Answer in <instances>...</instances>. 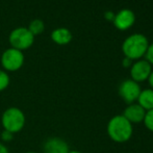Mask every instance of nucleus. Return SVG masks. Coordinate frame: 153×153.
I'll list each match as a JSON object with an SVG mask.
<instances>
[{"instance_id": "nucleus-1", "label": "nucleus", "mask_w": 153, "mask_h": 153, "mask_svg": "<svg viewBox=\"0 0 153 153\" xmlns=\"http://www.w3.org/2000/svg\"><path fill=\"white\" fill-rule=\"evenodd\" d=\"M106 132L109 139L115 143H126L133 134V125L123 115H116L107 122Z\"/></svg>"}, {"instance_id": "nucleus-2", "label": "nucleus", "mask_w": 153, "mask_h": 153, "mask_svg": "<svg viewBox=\"0 0 153 153\" xmlns=\"http://www.w3.org/2000/svg\"><path fill=\"white\" fill-rule=\"evenodd\" d=\"M149 47V41L143 33H132L122 43V52L124 57L131 61H139L145 56Z\"/></svg>"}, {"instance_id": "nucleus-3", "label": "nucleus", "mask_w": 153, "mask_h": 153, "mask_svg": "<svg viewBox=\"0 0 153 153\" xmlns=\"http://www.w3.org/2000/svg\"><path fill=\"white\" fill-rule=\"evenodd\" d=\"M25 124H26L25 114L19 107H8L2 113L1 125L4 130H7L15 134L20 132L25 127Z\"/></svg>"}, {"instance_id": "nucleus-4", "label": "nucleus", "mask_w": 153, "mask_h": 153, "mask_svg": "<svg viewBox=\"0 0 153 153\" xmlns=\"http://www.w3.org/2000/svg\"><path fill=\"white\" fill-rule=\"evenodd\" d=\"M8 41L13 48L23 51L33 44L34 36L26 27H17L10 31Z\"/></svg>"}, {"instance_id": "nucleus-5", "label": "nucleus", "mask_w": 153, "mask_h": 153, "mask_svg": "<svg viewBox=\"0 0 153 153\" xmlns=\"http://www.w3.org/2000/svg\"><path fill=\"white\" fill-rule=\"evenodd\" d=\"M24 64V54L22 51L15 48H8L2 53L1 65L3 69L8 72H15L21 69Z\"/></svg>"}, {"instance_id": "nucleus-6", "label": "nucleus", "mask_w": 153, "mask_h": 153, "mask_svg": "<svg viewBox=\"0 0 153 153\" xmlns=\"http://www.w3.org/2000/svg\"><path fill=\"white\" fill-rule=\"evenodd\" d=\"M142 89L140 83L133 81L132 79H125L119 85L118 93H119L120 98L126 103L127 105L135 103L139 98V95Z\"/></svg>"}, {"instance_id": "nucleus-7", "label": "nucleus", "mask_w": 153, "mask_h": 153, "mask_svg": "<svg viewBox=\"0 0 153 153\" xmlns=\"http://www.w3.org/2000/svg\"><path fill=\"white\" fill-rule=\"evenodd\" d=\"M130 79L137 83L148 80L152 71V66L146 59H139L132 62L130 68Z\"/></svg>"}, {"instance_id": "nucleus-8", "label": "nucleus", "mask_w": 153, "mask_h": 153, "mask_svg": "<svg viewBox=\"0 0 153 153\" xmlns=\"http://www.w3.org/2000/svg\"><path fill=\"white\" fill-rule=\"evenodd\" d=\"M43 153H68L70 151L68 143L59 137H50L42 145Z\"/></svg>"}, {"instance_id": "nucleus-9", "label": "nucleus", "mask_w": 153, "mask_h": 153, "mask_svg": "<svg viewBox=\"0 0 153 153\" xmlns=\"http://www.w3.org/2000/svg\"><path fill=\"white\" fill-rule=\"evenodd\" d=\"M135 22V15L129 8H123L115 14L114 18V25L119 30H127L130 28Z\"/></svg>"}, {"instance_id": "nucleus-10", "label": "nucleus", "mask_w": 153, "mask_h": 153, "mask_svg": "<svg viewBox=\"0 0 153 153\" xmlns=\"http://www.w3.org/2000/svg\"><path fill=\"white\" fill-rule=\"evenodd\" d=\"M131 124H140L143 123L144 118L146 115V111L142 106H140L137 102L129 104L125 107L124 111L122 114Z\"/></svg>"}, {"instance_id": "nucleus-11", "label": "nucleus", "mask_w": 153, "mask_h": 153, "mask_svg": "<svg viewBox=\"0 0 153 153\" xmlns=\"http://www.w3.org/2000/svg\"><path fill=\"white\" fill-rule=\"evenodd\" d=\"M72 32L66 27H59L51 32V40L57 45H67L72 41Z\"/></svg>"}, {"instance_id": "nucleus-12", "label": "nucleus", "mask_w": 153, "mask_h": 153, "mask_svg": "<svg viewBox=\"0 0 153 153\" xmlns=\"http://www.w3.org/2000/svg\"><path fill=\"white\" fill-rule=\"evenodd\" d=\"M137 103L140 106L143 107L146 111L153 109V90L150 88L142 90L137 100Z\"/></svg>"}, {"instance_id": "nucleus-13", "label": "nucleus", "mask_w": 153, "mask_h": 153, "mask_svg": "<svg viewBox=\"0 0 153 153\" xmlns=\"http://www.w3.org/2000/svg\"><path fill=\"white\" fill-rule=\"evenodd\" d=\"M44 28H45L44 22L41 19H34V20H32L30 22V24H29L28 30L33 36H38V34H41L44 31Z\"/></svg>"}, {"instance_id": "nucleus-14", "label": "nucleus", "mask_w": 153, "mask_h": 153, "mask_svg": "<svg viewBox=\"0 0 153 153\" xmlns=\"http://www.w3.org/2000/svg\"><path fill=\"white\" fill-rule=\"evenodd\" d=\"M10 75L4 70H0V92L7 89V87L10 85Z\"/></svg>"}, {"instance_id": "nucleus-15", "label": "nucleus", "mask_w": 153, "mask_h": 153, "mask_svg": "<svg viewBox=\"0 0 153 153\" xmlns=\"http://www.w3.org/2000/svg\"><path fill=\"white\" fill-rule=\"evenodd\" d=\"M144 125L149 131L153 132V109L146 111L145 118H144Z\"/></svg>"}, {"instance_id": "nucleus-16", "label": "nucleus", "mask_w": 153, "mask_h": 153, "mask_svg": "<svg viewBox=\"0 0 153 153\" xmlns=\"http://www.w3.org/2000/svg\"><path fill=\"white\" fill-rule=\"evenodd\" d=\"M0 139H1V143H10V142H12L14 140V133L3 129L1 131V133H0Z\"/></svg>"}, {"instance_id": "nucleus-17", "label": "nucleus", "mask_w": 153, "mask_h": 153, "mask_svg": "<svg viewBox=\"0 0 153 153\" xmlns=\"http://www.w3.org/2000/svg\"><path fill=\"white\" fill-rule=\"evenodd\" d=\"M145 59L149 62L150 65H153V43L149 44V47L147 49V52L145 54Z\"/></svg>"}, {"instance_id": "nucleus-18", "label": "nucleus", "mask_w": 153, "mask_h": 153, "mask_svg": "<svg viewBox=\"0 0 153 153\" xmlns=\"http://www.w3.org/2000/svg\"><path fill=\"white\" fill-rule=\"evenodd\" d=\"M104 18L106 19V20L111 21V22H113L114 18H115V14H114L113 12H111V10H107V12L104 13Z\"/></svg>"}, {"instance_id": "nucleus-19", "label": "nucleus", "mask_w": 153, "mask_h": 153, "mask_svg": "<svg viewBox=\"0 0 153 153\" xmlns=\"http://www.w3.org/2000/svg\"><path fill=\"white\" fill-rule=\"evenodd\" d=\"M131 65H132V61L129 59H127V57H124V59H122V66L124 67V68H130Z\"/></svg>"}, {"instance_id": "nucleus-20", "label": "nucleus", "mask_w": 153, "mask_h": 153, "mask_svg": "<svg viewBox=\"0 0 153 153\" xmlns=\"http://www.w3.org/2000/svg\"><path fill=\"white\" fill-rule=\"evenodd\" d=\"M0 153H10V150H8L7 146L5 144L1 143L0 142Z\"/></svg>"}, {"instance_id": "nucleus-21", "label": "nucleus", "mask_w": 153, "mask_h": 153, "mask_svg": "<svg viewBox=\"0 0 153 153\" xmlns=\"http://www.w3.org/2000/svg\"><path fill=\"white\" fill-rule=\"evenodd\" d=\"M147 81H148V83H149V85H150V89L153 90V70L151 71V73H150L149 78H148Z\"/></svg>"}, {"instance_id": "nucleus-22", "label": "nucleus", "mask_w": 153, "mask_h": 153, "mask_svg": "<svg viewBox=\"0 0 153 153\" xmlns=\"http://www.w3.org/2000/svg\"><path fill=\"white\" fill-rule=\"evenodd\" d=\"M68 153H82V152H80V151H78V150H70Z\"/></svg>"}, {"instance_id": "nucleus-23", "label": "nucleus", "mask_w": 153, "mask_h": 153, "mask_svg": "<svg viewBox=\"0 0 153 153\" xmlns=\"http://www.w3.org/2000/svg\"><path fill=\"white\" fill-rule=\"evenodd\" d=\"M25 153H38V152H33V151H28V152H25Z\"/></svg>"}]
</instances>
